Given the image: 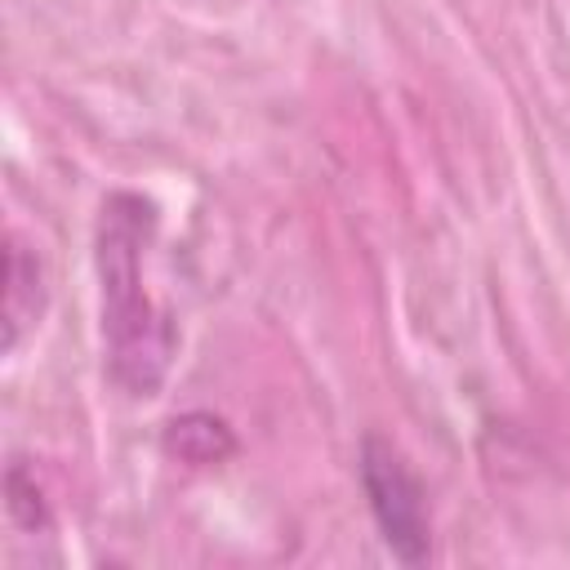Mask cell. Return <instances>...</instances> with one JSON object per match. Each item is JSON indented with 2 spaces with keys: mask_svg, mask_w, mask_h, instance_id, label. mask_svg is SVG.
<instances>
[{
  "mask_svg": "<svg viewBox=\"0 0 570 570\" xmlns=\"http://www.w3.org/2000/svg\"><path fill=\"white\" fill-rule=\"evenodd\" d=\"M156 209L134 191H111L98 214V281H102V347L111 379L129 396H151L174 356V325L142 289V245Z\"/></svg>",
  "mask_w": 570,
  "mask_h": 570,
  "instance_id": "cell-1",
  "label": "cell"
},
{
  "mask_svg": "<svg viewBox=\"0 0 570 570\" xmlns=\"http://www.w3.org/2000/svg\"><path fill=\"white\" fill-rule=\"evenodd\" d=\"M361 485L374 512V525L383 534V543L392 548L396 561L419 566L428 561L432 548V525H428V503H423V485L410 472V463L401 459V450L383 436H365L361 441Z\"/></svg>",
  "mask_w": 570,
  "mask_h": 570,
  "instance_id": "cell-2",
  "label": "cell"
},
{
  "mask_svg": "<svg viewBox=\"0 0 570 570\" xmlns=\"http://www.w3.org/2000/svg\"><path fill=\"white\" fill-rule=\"evenodd\" d=\"M160 445H165V454L178 459V463L209 468V463H223V459L236 450V436H232V428H227L218 414L191 410V414H178V419L165 423Z\"/></svg>",
  "mask_w": 570,
  "mask_h": 570,
  "instance_id": "cell-3",
  "label": "cell"
},
{
  "mask_svg": "<svg viewBox=\"0 0 570 570\" xmlns=\"http://www.w3.org/2000/svg\"><path fill=\"white\" fill-rule=\"evenodd\" d=\"M40 258L27 254V245L13 236L9 240V258H4V352L18 347L22 325H31L40 316Z\"/></svg>",
  "mask_w": 570,
  "mask_h": 570,
  "instance_id": "cell-4",
  "label": "cell"
}]
</instances>
